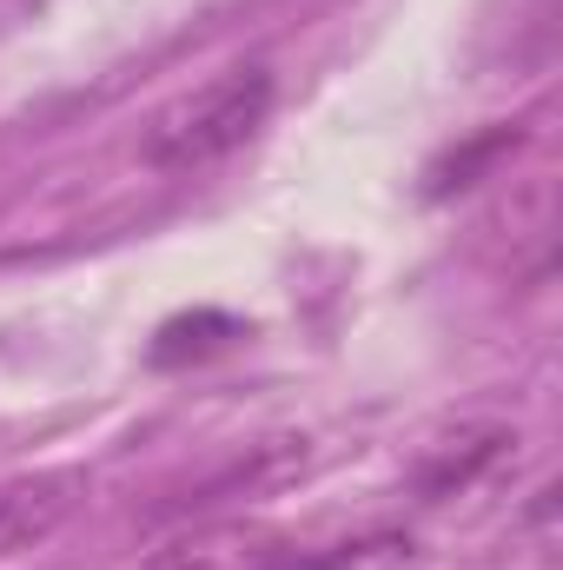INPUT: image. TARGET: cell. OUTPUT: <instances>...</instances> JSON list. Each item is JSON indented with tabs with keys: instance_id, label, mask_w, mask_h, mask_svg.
Instances as JSON below:
<instances>
[{
	"instance_id": "1",
	"label": "cell",
	"mask_w": 563,
	"mask_h": 570,
	"mask_svg": "<svg viewBox=\"0 0 563 570\" xmlns=\"http://www.w3.org/2000/svg\"><path fill=\"white\" fill-rule=\"evenodd\" d=\"M273 114V73L266 67H233L219 73L213 87H199L192 100L166 107L152 127H146L140 159L152 173H206L219 166L226 153L253 140Z\"/></svg>"
},
{
	"instance_id": "2",
	"label": "cell",
	"mask_w": 563,
	"mask_h": 570,
	"mask_svg": "<svg viewBox=\"0 0 563 570\" xmlns=\"http://www.w3.org/2000/svg\"><path fill=\"white\" fill-rule=\"evenodd\" d=\"M73 478H13V484H0V558H20V551H40L60 524H67V511H73Z\"/></svg>"
},
{
	"instance_id": "3",
	"label": "cell",
	"mask_w": 563,
	"mask_h": 570,
	"mask_svg": "<svg viewBox=\"0 0 563 570\" xmlns=\"http://www.w3.org/2000/svg\"><path fill=\"white\" fill-rule=\"evenodd\" d=\"M305 458H312L305 438H266V444H246L226 471H213L199 491H186V504L206 511V504H226V498H266V491H279L292 471H305Z\"/></svg>"
},
{
	"instance_id": "4",
	"label": "cell",
	"mask_w": 563,
	"mask_h": 570,
	"mask_svg": "<svg viewBox=\"0 0 563 570\" xmlns=\"http://www.w3.org/2000/svg\"><path fill=\"white\" fill-rule=\"evenodd\" d=\"M504 444H517L504 425H477V431H457V438L431 444V458L418 464V491L431 504H437V498H457L464 484H477V478L504 458Z\"/></svg>"
},
{
	"instance_id": "5",
	"label": "cell",
	"mask_w": 563,
	"mask_h": 570,
	"mask_svg": "<svg viewBox=\"0 0 563 570\" xmlns=\"http://www.w3.org/2000/svg\"><path fill=\"white\" fill-rule=\"evenodd\" d=\"M517 146H524V134H517V127H484L477 140H464L451 159H437V166H431V193L444 199V193H464V186H477V179H484V173H491L504 153H517Z\"/></svg>"
},
{
	"instance_id": "6",
	"label": "cell",
	"mask_w": 563,
	"mask_h": 570,
	"mask_svg": "<svg viewBox=\"0 0 563 570\" xmlns=\"http://www.w3.org/2000/svg\"><path fill=\"white\" fill-rule=\"evenodd\" d=\"M233 338H246L239 318H226V312H192V318H172V325L159 332L152 358H159V365H179V358H206V352H219V345H233Z\"/></svg>"
},
{
	"instance_id": "7",
	"label": "cell",
	"mask_w": 563,
	"mask_h": 570,
	"mask_svg": "<svg viewBox=\"0 0 563 570\" xmlns=\"http://www.w3.org/2000/svg\"><path fill=\"white\" fill-rule=\"evenodd\" d=\"M412 538H365V544H338L312 564H292V570H412Z\"/></svg>"
},
{
	"instance_id": "8",
	"label": "cell",
	"mask_w": 563,
	"mask_h": 570,
	"mask_svg": "<svg viewBox=\"0 0 563 570\" xmlns=\"http://www.w3.org/2000/svg\"><path fill=\"white\" fill-rule=\"evenodd\" d=\"M146 570H219V551L213 544H172V551H159Z\"/></svg>"
}]
</instances>
